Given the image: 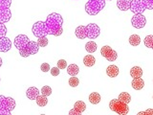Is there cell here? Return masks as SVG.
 Masks as SVG:
<instances>
[{
	"label": "cell",
	"mask_w": 153,
	"mask_h": 115,
	"mask_svg": "<svg viewBox=\"0 0 153 115\" xmlns=\"http://www.w3.org/2000/svg\"><path fill=\"white\" fill-rule=\"evenodd\" d=\"M46 27L48 31V35H52L55 37L60 36L63 33L62 24H63V18L59 13H52L46 18Z\"/></svg>",
	"instance_id": "1"
},
{
	"label": "cell",
	"mask_w": 153,
	"mask_h": 115,
	"mask_svg": "<svg viewBox=\"0 0 153 115\" xmlns=\"http://www.w3.org/2000/svg\"><path fill=\"white\" fill-rule=\"evenodd\" d=\"M16 108V101L12 97L0 95V115H11Z\"/></svg>",
	"instance_id": "2"
},
{
	"label": "cell",
	"mask_w": 153,
	"mask_h": 115,
	"mask_svg": "<svg viewBox=\"0 0 153 115\" xmlns=\"http://www.w3.org/2000/svg\"><path fill=\"white\" fill-rule=\"evenodd\" d=\"M105 7V0H88L85 4V12L89 16H96Z\"/></svg>",
	"instance_id": "3"
},
{
	"label": "cell",
	"mask_w": 153,
	"mask_h": 115,
	"mask_svg": "<svg viewBox=\"0 0 153 115\" xmlns=\"http://www.w3.org/2000/svg\"><path fill=\"white\" fill-rule=\"evenodd\" d=\"M12 0H0V22L6 23L12 17L11 7Z\"/></svg>",
	"instance_id": "4"
},
{
	"label": "cell",
	"mask_w": 153,
	"mask_h": 115,
	"mask_svg": "<svg viewBox=\"0 0 153 115\" xmlns=\"http://www.w3.org/2000/svg\"><path fill=\"white\" fill-rule=\"evenodd\" d=\"M109 108L112 111L116 112L120 115H126L129 111L127 104L122 102V101H120L119 99H113L110 101Z\"/></svg>",
	"instance_id": "5"
},
{
	"label": "cell",
	"mask_w": 153,
	"mask_h": 115,
	"mask_svg": "<svg viewBox=\"0 0 153 115\" xmlns=\"http://www.w3.org/2000/svg\"><path fill=\"white\" fill-rule=\"evenodd\" d=\"M38 49H39V45H38V43L36 41L30 40L25 47L22 48L21 50H19V54H20V56L23 58H27L31 55L36 54V53L38 52Z\"/></svg>",
	"instance_id": "6"
},
{
	"label": "cell",
	"mask_w": 153,
	"mask_h": 115,
	"mask_svg": "<svg viewBox=\"0 0 153 115\" xmlns=\"http://www.w3.org/2000/svg\"><path fill=\"white\" fill-rule=\"evenodd\" d=\"M32 32L33 34V36L36 37H46L48 35V31H47V27H46L45 22H43V21L36 22L33 25Z\"/></svg>",
	"instance_id": "7"
},
{
	"label": "cell",
	"mask_w": 153,
	"mask_h": 115,
	"mask_svg": "<svg viewBox=\"0 0 153 115\" xmlns=\"http://www.w3.org/2000/svg\"><path fill=\"white\" fill-rule=\"evenodd\" d=\"M100 54L103 58H105L108 61H115L118 58V54L117 52L113 50L110 46H102V49H100Z\"/></svg>",
	"instance_id": "8"
},
{
	"label": "cell",
	"mask_w": 153,
	"mask_h": 115,
	"mask_svg": "<svg viewBox=\"0 0 153 115\" xmlns=\"http://www.w3.org/2000/svg\"><path fill=\"white\" fill-rule=\"evenodd\" d=\"M129 10L134 13H143L146 10V3L143 0H131Z\"/></svg>",
	"instance_id": "9"
},
{
	"label": "cell",
	"mask_w": 153,
	"mask_h": 115,
	"mask_svg": "<svg viewBox=\"0 0 153 115\" xmlns=\"http://www.w3.org/2000/svg\"><path fill=\"white\" fill-rule=\"evenodd\" d=\"M131 24L134 28L136 29H142L146 26V16L143 13H135L131 18Z\"/></svg>",
	"instance_id": "10"
},
{
	"label": "cell",
	"mask_w": 153,
	"mask_h": 115,
	"mask_svg": "<svg viewBox=\"0 0 153 115\" xmlns=\"http://www.w3.org/2000/svg\"><path fill=\"white\" fill-rule=\"evenodd\" d=\"M86 31H87V37L92 40H95V38H97L100 34V27L95 23H89L88 25L86 26Z\"/></svg>",
	"instance_id": "11"
},
{
	"label": "cell",
	"mask_w": 153,
	"mask_h": 115,
	"mask_svg": "<svg viewBox=\"0 0 153 115\" xmlns=\"http://www.w3.org/2000/svg\"><path fill=\"white\" fill-rule=\"evenodd\" d=\"M29 41H30V40L26 35H18L14 38V45L18 50H21L22 48H24L28 44Z\"/></svg>",
	"instance_id": "12"
},
{
	"label": "cell",
	"mask_w": 153,
	"mask_h": 115,
	"mask_svg": "<svg viewBox=\"0 0 153 115\" xmlns=\"http://www.w3.org/2000/svg\"><path fill=\"white\" fill-rule=\"evenodd\" d=\"M12 48V41L10 38L3 37L0 38V52H8Z\"/></svg>",
	"instance_id": "13"
},
{
	"label": "cell",
	"mask_w": 153,
	"mask_h": 115,
	"mask_svg": "<svg viewBox=\"0 0 153 115\" xmlns=\"http://www.w3.org/2000/svg\"><path fill=\"white\" fill-rule=\"evenodd\" d=\"M75 35L80 40H84V38L87 37V31H86V26L80 25L79 27H76V31H75Z\"/></svg>",
	"instance_id": "14"
},
{
	"label": "cell",
	"mask_w": 153,
	"mask_h": 115,
	"mask_svg": "<svg viewBox=\"0 0 153 115\" xmlns=\"http://www.w3.org/2000/svg\"><path fill=\"white\" fill-rule=\"evenodd\" d=\"M39 92H40V91L38 90L36 87H35V86H32V87L27 89L26 96H27V98L30 99V100H36L37 96L39 95Z\"/></svg>",
	"instance_id": "15"
},
{
	"label": "cell",
	"mask_w": 153,
	"mask_h": 115,
	"mask_svg": "<svg viewBox=\"0 0 153 115\" xmlns=\"http://www.w3.org/2000/svg\"><path fill=\"white\" fill-rule=\"evenodd\" d=\"M131 85L135 90H141L143 88V86H145V81H143V80L141 77L140 78H133Z\"/></svg>",
	"instance_id": "16"
},
{
	"label": "cell",
	"mask_w": 153,
	"mask_h": 115,
	"mask_svg": "<svg viewBox=\"0 0 153 115\" xmlns=\"http://www.w3.org/2000/svg\"><path fill=\"white\" fill-rule=\"evenodd\" d=\"M130 3L131 0H118L117 1V7L121 11H128L130 9Z\"/></svg>",
	"instance_id": "17"
},
{
	"label": "cell",
	"mask_w": 153,
	"mask_h": 115,
	"mask_svg": "<svg viewBox=\"0 0 153 115\" xmlns=\"http://www.w3.org/2000/svg\"><path fill=\"white\" fill-rule=\"evenodd\" d=\"M106 74L110 78H115L119 75V68L116 65H109L106 69Z\"/></svg>",
	"instance_id": "18"
},
{
	"label": "cell",
	"mask_w": 153,
	"mask_h": 115,
	"mask_svg": "<svg viewBox=\"0 0 153 115\" xmlns=\"http://www.w3.org/2000/svg\"><path fill=\"white\" fill-rule=\"evenodd\" d=\"M130 76L132 78H140L143 76V70L140 66H134L130 69Z\"/></svg>",
	"instance_id": "19"
},
{
	"label": "cell",
	"mask_w": 153,
	"mask_h": 115,
	"mask_svg": "<svg viewBox=\"0 0 153 115\" xmlns=\"http://www.w3.org/2000/svg\"><path fill=\"white\" fill-rule=\"evenodd\" d=\"M83 63L87 67H92L96 63V59L92 55H86L83 58Z\"/></svg>",
	"instance_id": "20"
},
{
	"label": "cell",
	"mask_w": 153,
	"mask_h": 115,
	"mask_svg": "<svg viewBox=\"0 0 153 115\" xmlns=\"http://www.w3.org/2000/svg\"><path fill=\"white\" fill-rule=\"evenodd\" d=\"M97 48H98L97 43H96L95 41H93V40H90L85 44V50L87 51L88 53L96 52V51H97Z\"/></svg>",
	"instance_id": "21"
},
{
	"label": "cell",
	"mask_w": 153,
	"mask_h": 115,
	"mask_svg": "<svg viewBox=\"0 0 153 115\" xmlns=\"http://www.w3.org/2000/svg\"><path fill=\"white\" fill-rule=\"evenodd\" d=\"M79 72V68L76 64H70L68 67H67V73H68L70 76H76L78 75Z\"/></svg>",
	"instance_id": "22"
},
{
	"label": "cell",
	"mask_w": 153,
	"mask_h": 115,
	"mask_svg": "<svg viewBox=\"0 0 153 115\" xmlns=\"http://www.w3.org/2000/svg\"><path fill=\"white\" fill-rule=\"evenodd\" d=\"M100 95L98 92H92L89 95V102L93 105H97L100 102Z\"/></svg>",
	"instance_id": "23"
},
{
	"label": "cell",
	"mask_w": 153,
	"mask_h": 115,
	"mask_svg": "<svg viewBox=\"0 0 153 115\" xmlns=\"http://www.w3.org/2000/svg\"><path fill=\"white\" fill-rule=\"evenodd\" d=\"M74 109H76V111H79L81 114L86 109V105L82 101H78V102H76L74 105Z\"/></svg>",
	"instance_id": "24"
},
{
	"label": "cell",
	"mask_w": 153,
	"mask_h": 115,
	"mask_svg": "<svg viewBox=\"0 0 153 115\" xmlns=\"http://www.w3.org/2000/svg\"><path fill=\"white\" fill-rule=\"evenodd\" d=\"M36 104L37 105H39V107H45V105L48 104V99H47V96H44V95H38L36 99Z\"/></svg>",
	"instance_id": "25"
},
{
	"label": "cell",
	"mask_w": 153,
	"mask_h": 115,
	"mask_svg": "<svg viewBox=\"0 0 153 115\" xmlns=\"http://www.w3.org/2000/svg\"><path fill=\"white\" fill-rule=\"evenodd\" d=\"M118 99L120 101H122V102H123V103L128 104V103H130V101H131V96L127 92H122L121 94L119 95Z\"/></svg>",
	"instance_id": "26"
},
{
	"label": "cell",
	"mask_w": 153,
	"mask_h": 115,
	"mask_svg": "<svg viewBox=\"0 0 153 115\" xmlns=\"http://www.w3.org/2000/svg\"><path fill=\"white\" fill-rule=\"evenodd\" d=\"M129 43L132 46H138L141 43V37L138 35H132L129 37Z\"/></svg>",
	"instance_id": "27"
},
{
	"label": "cell",
	"mask_w": 153,
	"mask_h": 115,
	"mask_svg": "<svg viewBox=\"0 0 153 115\" xmlns=\"http://www.w3.org/2000/svg\"><path fill=\"white\" fill-rule=\"evenodd\" d=\"M79 84V80L76 78V77L72 76L69 79V85L71 87H76Z\"/></svg>",
	"instance_id": "28"
},
{
	"label": "cell",
	"mask_w": 153,
	"mask_h": 115,
	"mask_svg": "<svg viewBox=\"0 0 153 115\" xmlns=\"http://www.w3.org/2000/svg\"><path fill=\"white\" fill-rule=\"evenodd\" d=\"M145 45L147 48H152L153 47V36L149 35V36H146L145 38Z\"/></svg>",
	"instance_id": "29"
},
{
	"label": "cell",
	"mask_w": 153,
	"mask_h": 115,
	"mask_svg": "<svg viewBox=\"0 0 153 115\" xmlns=\"http://www.w3.org/2000/svg\"><path fill=\"white\" fill-rule=\"evenodd\" d=\"M37 43L40 47H45L48 45V38L47 37H37Z\"/></svg>",
	"instance_id": "30"
},
{
	"label": "cell",
	"mask_w": 153,
	"mask_h": 115,
	"mask_svg": "<svg viewBox=\"0 0 153 115\" xmlns=\"http://www.w3.org/2000/svg\"><path fill=\"white\" fill-rule=\"evenodd\" d=\"M40 92L42 95H44V96H50L52 94V88L50 87V86H48V85H45V86H43V87L41 88L40 90Z\"/></svg>",
	"instance_id": "31"
},
{
	"label": "cell",
	"mask_w": 153,
	"mask_h": 115,
	"mask_svg": "<svg viewBox=\"0 0 153 115\" xmlns=\"http://www.w3.org/2000/svg\"><path fill=\"white\" fill-rule=\"evenodd\" d=\"M7 34V28L4 25V23L0 22V38L6 36Z\"/></svg>",
	"instance_id": "32"
},
{
	"label": "cell",
	"mask_w": 153,
	"mask_h": 115,
	"mask_svg": "<svg viewBox=\"0 0 153 115\" xmlns=\"http://www.w3.org/2000/svg\"><path fill=\"white\" fill-rule=\"evenodd\" d=\"M57 67H59V69H65L67 67V62L65 60H59L57 61Z\"/></svg>",
	"instance_id": "33"
},
{
	"label": "cell",
	"mask_w": 153,
	"mask_h": 115,
	"mask_svg": "<svg viewBox=\"0 0 153 115\" xmlns=\"http://www.w3.org/2000/svg\"><path fill=\"white\" fill-rule=\"evenodd\" d=\"M59 70H60V69L59 68V67H53V68H51L50 71H51L52 76H54V77L59 76Z\"/></svg>",
	"instance_id": "34"
},
{
	"label": "cell",
	"mask_w": 153,
	"mask_h": 115,
	"mask_svg": "<svg viewBox=\"0 0 153 115\" xmlns=\"http://www.w3.org/2000/svg\"><path fill=\"white\" fill-rule=\"evenodd\" d=\"M40 69H41V71H42V72H45V73H46V72L50 71V69H51V68H50L49 63H46V62H45V63H42V64H41Z\"/></svg>",
	"instance_id": "35"
},
{
	"label": "cell",
	"mask_w": 153,
	"mask_h": 115,
	"mask_svg": "<svg viewBox=\"0 0 153 115\" xmlns=\"http://www.w3.org/2000/svg\"><path fill=\"white\" fill-rule=\"evenodd\" d=\"M146 3V9L148 10H153V0H143Z\"/></svg>",
	"instance_id": "36"
},
{
	"label": "cell",
	"mask_w": 153,
	"mask_h": 115,
	"mask_svg": "<svg viewBox=\"0 0 153 115\" xmlns=\"http://www.w3.org/2000/svg\"><path fill=\"white\" fill-rule=\"evenodd\" d=\"M138 114H146V115H147V114H153V109H147V110H146V111L139 112Z\"/></svg>",
	"instance_id": "37"
},
{
	"label": "cell",
	"mask_w": 153,
	"mask_h": 115,
	"mask_svg": "<svg viewBox=\"0 0 153 115\" xmlns=\"http://www.w3.org/2000/svg\"><path fill=\"white\" fill-rule=\"evenodd\" d=\"M69 114H76V115H80V113L79 112V111H76V109H72V110H70L69 111Z\"/></svg>",
	"instance_id": "38"
},
{
	"label": "cell",
	"mask_w": 153,
	"mask_h": 115,
	"mask_svg": "<svg viewBox=\"0 0 153 115\" xmlns=\"http://www.w3.org/2000/svg\"><path fill=\"white\" fill-rule=\"evenodd\" d=\"M2 63H3V61H2V59H1V58H0V67H1Z\"/></svg>",
	"instance_id": "39"
},
{
	"label": "cell",
	"mask_w": 153,
	"mask_h": 115,
	"mask_svg": "<svg viewBox=\"0 0 153 115\" xmlns=\"http://www.w3.org/2000/svg\"><path fill=\"white\" fill-rule=\"evenodd\" d=\"M109 1H111V0H109Z\"/></svg>",
	"instance_id": "40"
},
{
	"label": "cell",
	"mask_w": 153,
	"mask_h": 115,
	"mask_svg": "<svg viewBox=\"0 0 153 115\" xmlns=\"http://www.w3.org/2000/svg\"><path fill=\"white\" fill-rule=\"evenodd\" d=\"M152 49H153V47H152Z\"/></svg>",
	"instance_id": "41"
}]
</instances>
